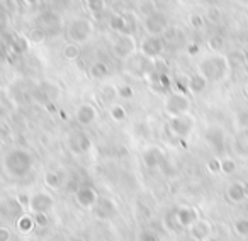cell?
Segmentation results:
<instances>
[{
	"label": "cell",
	"instance_id": "obj_1",
	"mask_svg": "<svg viewBox=\"0 0 248 241\" xmlns=\"http://www.w3.org/2000/svg\"><path fill=\"white\" fill-rule=\"evenodd\" d=\"M32 166H34V158L24 148H12L2 158V168L5 175L14 180L28 177L32 172Z\"/></svg>",
	"mask_w": 248,
	"mask_h": 241
},
{
	"label": "cell",
	"instance_id": "obj_2",
	"mask_svg": "<svg viewBox=\"0 0 248 241\" xmlns=\"http://www.w3.org/2000/svg\"><path fill=\"white\" fill-rule=\"evenodd\" d=\"M230 60L219 53L204 56L197 65V72L209 83H221L230 76Z\"/></svg>",
	"mask_w": 248,
	"mask_h": 241
},
{
	"label": "cell",
	"instance_id": "obj_3",
	"mask_svg": "<svg viewBox=\"0 0 248 241\" xmlns=\"http://www.w3.org/2000/svg\"><path fill=\"white\" fill-rule=\"evenodd\" d=\"M66 32H68L70 41L82 46V45H87V43L92 39L93 32H95V28H93V22L90 21V19L75 17L68 22Z\"/></svg>",
	"mask_w": 248,
	"mask_h": 241
},
{
	"label": "cell",
	"instance_id": "obj_4",
	"mask_svg": "<svg viewBox=\"0 0 248 241\" xmlns=\"http://www.w3.org/2000/svg\"><path fill=\"white\" fill-rule=\"evenodd\" d=\"M138 51V41L135 34H116L112 41V55L121 61H128Z\"/></svg>",
	"mask_w": 248,
	"mask_h": 241
},
{
	"label": "cell",
	"instance_id": "obj_5",
	"mask_svg": "<svg viewBox=\"0 0 248 241\" xmlns=\"http://www.w3.org/2000/svg\"><path fill=\"white\" fill-rule=\"evenodd\" d=\"M190 107H192V102H190V97L186 92H172L163 100V110L170 117L189 114Z\"/></svg>",
	"mask_w": 248,
	"mask_h": 241
},
{
	"label": "cell",
	"instance_id": "obj_6",
	"mask_svg": "<svg viewBox=\"0 0 248 241\" xmlns=\"http://www.w3.org/2000/svg\"><path fill=\"white\" fill-rule=\"evenodd\" d=\"M194 128H196V119L192 114H182V116H175L169 119V131L172 133L175 138H189L192 135Z\"/></svg>",
	"mask_w": 248,
	"mask_h": 241
},
{
	"label": "cell",
	"instance_id": "obj_7",
	"mask_svg": "<svg viewBox=\"0 0 248 241\" xmlns=\"http://www.w3.org/2000/svg\"><path fill=\"white\" fill-rule=\"evenodd\" d=\"M163 49H165V45H163L162 36H145L143 41L140 43V55L152 61L162 56Z\"/></svg>",
	"mask_w": 248,
	"mask_h": 241
},
{
	"label": "cell",
	"instance_id": "obj_8",
	"mask_svg": "<svg viewBox=\"0 0 248 241\" xmlns=\"http://www.w3.org/2000/svg\"><path fill=\"white\" fill-rule=\"evenodd\" d=\"M55 207V199L49 196L48 192H38L31 196V202H29V212L34 214H49Z\"/></svg>",
	"mask_w": 248,
	"mask_h": 241
},
{
	"label": "cell",
	"instance_id": "obj_9",
	"mask_svg": "<svg viewBox=\"0 0 248 241\" xmlns=\"http://www.w3.org/2000/svg\"><path fill=\"white\" fill-rule=\"evenodd\" d=\"M143 28H145L146 36H162L167 31L169 24H167V19L160 12H152L143 19Z\"/></svg>",
	"mask_w": 248,
	"mask_h": 241
},
{
	"label": "cell",
	"instance_id": "obj_10",
	"mask_svg": "<svg viewBox=\"0 0 248 241\" xmlns=\"http://www.w3.org/2000/svg\"><path fill=\"white\" fill-rule=\"evenodd\" d=\"M73 197H75L77 206H80L82 209H90L92 211L95 207V204L99 202V194L93 187L90 185H82L73 192Z\"/></svg>",
	"mask_w": 248,
	"mask_h": 241
},
{
	"label": "cell",
	"instance_id": "obj_11",
	"mask_svg": "<svg viewBox=\"0 0 248 241\" xmlns=\"http://www.w3.org/2000/svg\"><path fill=\"white\" fill-rule=\"evenodd\" d=\"M97 119H99V110H97V107L93 105V104L83 102L77 107L75 120H77V124L78 126H82V128H89V126H92Z\"/></svg>",
	"mask_w": 248,
	"mask_h": 241
},
{
	"label": "cell",
	"instance_id": "obj_12",
	"mask_svg": "<svg viewBox=\"0 0 248 241\" xmlns=\"http://www.w3.org/2000/svg\"><path fill=\"white\" fill-rule=\"evenodd\" d=\"M93 217L99 221H110L117 216L119 212V207L114 202L112 199H107V197H100L99 202L95 204V207L92 209Z\"/></svg>",
	"mask_w": 248,
	"mask_h": 241
},
{
	"label": "cell",
	"instance_id": "obj_13",
	"mask_svg": "<svg viewBox=\"0 0 248 241\" xmlns=\"http://www.w3.org/2000/svg\"><path fill=\"white\" fill-rule=\"evenodd\" d=\"M173 219H175L177 226L184 227V229H189L196 221H199V212H197L196 207L192 206H180L179 209L173 214Z\"/></svg>",
	"mask_w": 248,
	"mask_h": 241
},
{
	"label": "cell",
	"instance_id": "obj_14",
	"mask_svg": "<svg viewBox=\"0 0 248 241\" xmlns=\"http://www.w3.org/2000/svg\"><path fill=\"white\" fill-rule=\"evenodd\" d=\"M204 139L206 143L214 150L216 153H221L224 148V131L219 126H209L204 133Z\"/></svg>",
	"mask_w": 248,
	"mask_h": 241
},
{
	"label": "cell",
	"instance_id": "obj_15",
	"mask_svg": "<svg viewBox=\"0 0 248 241\" xmlns=\"http://www.w3.org/2000/svg\"><path fill=\"white\" fill-rule=\"evenodd\" d=\"M24 207L17 202V199H5L0 202V217L4 219H17L19 216H22Z\"/></svg>",
	"mask_w": 248,
	"mask_h": 241
},
{
	"label": "cell",
	"instance_id": "obj_16",
	"mask_svg": "<svg viewBox=\"0 0 248 241\" xmlns=\"http://www.w3.org/2000/svg\"><path fill=\"white\" fill-rule=\"evenodd\" d=\"M143 165L146 166L148 170H155L158 168L160 165L163 163V151L156 146H150L143 151Z\"/></svg>",
	"mask_w": 248,
	"mask_h": 241
},
{
	"label": "cell",
	"instance_id": "obj_17",
	"mask_svg": "<svg viewBox=\"0 0 248 241\" xmlns=\"http://www.w3.org/2000/svg\"><path fill=\"white\" fill-rule=\"evenodd\" d=\"M189 236L196 238V240H199V241H206L207 238L213 236V226H211L209 221L199 219L189 227Z\"/></svg>",
	"mask_w": 248,
	"mask_h": 241
},
{
	"label": "cell",
	"instance_id": "obj_18",
	"mask_svg": "<svg viewBox=\"0 0 248 241\" xmlns=\"http://www.w3.org/2000/svg\"><path fill=\"white\" fill-rule=\"evenodd\" d=\"M68 148L72 153L80 155V153H85L90 148V139L87 138L83 133H72L68 138Z\"/></svg>",
	"mask_w": 248,
	"mask_h": 241
},
{
	"label": "cell",
	"instance_id": "obj_19",
	"mask_svg": "<svg viewBox=\"0 0 248 241\" xmlns=\"http://www.w3.org/2000/svg\"><path fill=\"white\" fill-rule=\"evenodd\" d=\"M109 29L116 32V34H133L129 19H126L124 14H114L109 19Z\"/></svg>",
	"mask_w": 248,
	"mask_h": 241
},
{
	"label": "cell",
	"instance_id": "obj_20",
	"mask_svg": "<svg viewBox=\"0 0 248 241\" xmlns=\"http://www.w3.org/2000/svg\"><path fill=\"white\" fill-rule=\"evenodd\" d=\"M207 85H209V82H207L199 72L192 73V75L187 78V90H189L192 95H201V93H204Z\"/></svg>",
	"mask_w": 248,
	"mask_h": 241
},
{
	"label": "cell",
	"instance_id": "obj_21",
	"mask_svg": "<svg viewBox=\"0 0 248 241\" xmlns=\"http://www.w3.org/2000/svg\"><path fill=\"white\" fill-rule=\"evenodd\" d=\"M226 197L230 202L233 204H241L243 200H247V192H245V182H233L226 190Z\"/></svg>",
	"mask_w": 248,
	"mask_h": 241
},
{
	"label": "cell",
	"instance_id": "obj_22",
	"mask_svg": "<svg viewBox=\"0 0 248 241\" xmlns=\"http://www.w3.org/2000/svg\"><path fill=\"white\" fill-rule=\"evenodd\" d=\"M34 227H36V223H34L32 214H22V216H19L17 219H16V229H17L21 234L32 233Z\"/></svg>",
	"mask_w": 248,
	"mask_h": 241
},
{
	"label": "cell",
	"instance_id": "obj_23",
	"mask_svg": "<svg viewBox=\"0 0 248 241\" xmlns=\"http://www.w3.org/2000/svg\"><path fill=\"white\" fill-rule=\"evenodd\" d=\"M89 73H90V76H92L93 80H104V78H107V76H109L110 68H109V65H107L106 61H100V60H97V61H93L92 65H90Z\"/></svg>",
	"mask_w": 248,
	"mask_h": 241
},
{
	"label": "cell",
	"instance_id": "obj_24",
	"mask_svg": "<svg viewBox=\"0 0 248 241\" xmlns=\"http://www.w3.org/2000/svg\"><path fill=\"white\" fill-rule=\"evenodd\" d=\"M62 56L66 60V61H75V60H78V56H80V46L72 41L66 43V45L62 48Z\"/></svg>",
	"mask_w": 248,
	"mask_h": 241
},
{
	"label": "cell",
	"instance_id": "obj_25",
	"mask_svg": "<svg viewBox=\"0 0 248 241\" xmlns=\"http://www.w3.org/2000/svg\"><path fill=\"white\" fill-rule=\"evenodd\" d=\"M238 170V165L236 162H234L233 158H230V156H224V158L219 160V173H223V175L230 177V175H234Z\"/></svg>",
	"mask_w": 248,
	"mask_h": 241
},
{
	"label": "cell",
	"instance_id": "obj_26",
	"mask_svg": "<svg viewBox=\"0 0 248 241\" xmlns=\"http://www.w3.org/2000/svg\"><path fill=\"white\" fill-rule=\"evenodd\" d=\"M109 116H110V119L116 120V122H123V120H126V117H128V112H126L124 105H121V104H110Z\"/></svg>",
	"mask_w": 248,
	"mask_h": 241
},
{
	"label": "cell",
	"instance_id": "obj_27",
	"mask_svg": "<svg viewBox=\"0 0 248 241\" xmlns=\"http://www.w3.org/2000/svg\"><path fill=\"white\" fill-rule=\"evenodd\" d=\"M233 231L236 236L240 238H248V217H238L233 223Z\"/></svg>",
	"mask_w": 248,
	"mask_h": 241
},
{
	"label": "cell",
	"instance_id": "obj_28",
	"mask_svg": "<svg viewBox=\"0 0 248 241\" xmlns=\"http://www.w3.org/2000/svg\"><path fill=\"white\" fill-rule=\"evenodd\" d=\"M45 185L51 190H58L60 187H62V177H60L56 172H46Z\"/></svg>",
	"mask_w": 248,
	"mask_h": 241
},
{
	"label": "cell",
	"instance_id": "obj_29",
	"mask_svg": "<svg viewBox=\"0 0 248 241\" xmlns=\"http://www.w3.org/2000/svg\"><path fill=\"white\" fill-rule=\"evenodd\" d=\"M234 150H236L241 156H248V133H241V135L234 139Z\"/></svg>",
	"mask_w": 248,
	"mask_h": 241
},
{
	"label": "cell",
	"instance_id": "obj_30",
	"mask_svg": "<svg viewBox=\"0 0 248 241\" xmlns=\"http://www.w3.org/2000/svg\"><path fill=\"white\" fill-rule=\"evenodd\" d=\"M45 39H46V31L43 28L31 29L28 34V41L31 45H41V43H45Z\"/></svg>",
	"mask_w": 248,
	"mask_h": 241
},
{
	"label": "cell",
	"instance_id": "obj_31",
	"mask_svg": "<svg viewBox=\"0 0 248 241\" xmlns=\"http://www.w3.org/2000/svg\"><path fill=\"white\" fill-rule=\"evenodd\" d=\"M117 97L121 100H133L135 99V89L131 85H119L117 87Z\"/></svg>",
	"mask_w": 248,
	"mask_h": 241
},
{
	"label": "cell",
	"instance_id": "obj_32",
	"mask_svg": "<svg viewBox=\"0 0 248 241\" xmlns=\"http://www.w3.org/2000/svg\"><path fill=\"white\" fill-rule=\"evenodd\" d=\"M138 241H162V236L153 229H143L138 234Z\"/></svg>",
	"mask_w": 248,
	"mask_h": 241
},
{
	"label": "cell",
	"instance_id": "obj_33",
	"mask_svg": "<svg viewBox=\"0 0 248 241\" xmlns=\"http://www.w3.org/2000/svg\"><path fill=\"white\" fill-rule=\"evenodd\" d=\"M28 45H29V41L26 38H16L14 43H12V46H14V49L17 53H24L26 49H28Z\"/></svg>",
	"mask_w": 248,
	"mask_h": 241
},
{
	"label": "cell",
	"instance_id": "obj_34",
	"mask_svg": "<svg viewBox=\"0 0 248 241\" xmlns=\"http://www.w3.org/2000/svg\"><path fill=\"white\" fill-rule=\"evenodd\" d=\"M102 97L107 100L114 99V97H117V87H112V85H107L102 89Z\"/></svg>",
	"mask_w": 248,
	"mask_h": 241
},
{
	"label": "cell",
	"instance_id": "obj_35",
	"mask_svg": "<svg viewBox=\"0 0 248 241\" xmlns=\"http://www.w3.org/2000/svg\"><path fill=\"white\" fill-rule=\"evenodd\" d=\"M34 223H36V226H39V227H46L49 224V219H48V214H34Z\"/></svg>",
	"mask_w": 248,
	"mask_h": 241
},
{
	"label": "cell",
	"instance_id": "obj_36",
	"mask_svg": "<svg viewBox=\"0 0 248 241\" xmlns=\"http://www.w3.org/2000/svg\"><path fill=\"white\" fill-rule=\"evenodd\" d=\"M12 240V231L7 226H0V241H11Z\"/></svg>",
	"mask_w": 248,
	"mask_h": 241
},
{
	"label": "cell",
	"instance_id": "obj_37",
	"mask_svg": "<svg viewBox=\"0 0 248 241\" xmlns=\"http://www.w3.org/2000/svg\"><path fill=\"white\" fill-rule=\"evenodd\" d=\"M207 45H209V48L213 49V51H217V49L223 46V39H221V38H211Z\"/></svg>",
	"mask_w": 248,
	"mask_h": 241
},
{
	"label": "cell",
	"instance_id": "obj_38",
	"mask_svg": "<svg viewBox=\"0 0 248 241\" xmlns=\"http://www.w3.org/2000/svg\"><path fill=\"white\" fill-rule=\"evenodd\" d=\"M16 199H17V202L21 204L24 209H28V207H29V202H31V196H24V194H21V196H17Z\"/></svg>",
	"mask_w": 248,
	"mask_h": 241
},
{
	"label": "cell",
	"instance_id": "obj_39",
	"mask_svg": "<svg viewBox=\"0 0 248 241\" xmlns=\"http://www.w3.org/2000/svg\"><path fill=\"white\" fill-rule=\"evenodd\" d=\"M190 24H192L194 28H202V24H204V19L201 17V15L194 14V15H190Z\"/></svg>",
	"mask_w": 248,
	"mask_h": 241
},
{
	"label": "cell",
	"instance_id": "obj_40",
	"mask_svg": "<svg viewBox=\"0 0 248 241\" xmlns=\"http://www.w3.org/2000/svg\"><path fill=\"white\" fill-rule=\"evenodd\" d=\"M207 170L213 173H219V160H211L209 163H207Z\"/></svg>",
	"mask_w": 248,
	"mask_h": 241
},
{
	"label": "cell",
	"instance_id": "obj_41",
	"mask_svg": "<svg viewBox=\"0 0 248 241\" xmlns=\"http://www.w3.org/2000/svg\"><path fill=\"white\" fill-rule=\"evenodd\" d=\"M46 241H68V240H66L63 234H53V236H49Z\"/></svg>",
	"mask_w": 248,
	"mask_h": 241
},
{
	"label": "cell",
	"instance_id": "obj_42",
	"mask_svg": "<svg viewBox=\"0 0 248 241\" xmlns=\"http://www.w3.org/2000/svg\"><path fill=\"white\" fill-rule=\"evenodd\" d=\"M187 51H189V55H197V53H199V46L197 45H190L189 48H187Z\"/></svg>",
	"mask_w": 248,
	"mask_h": 241
},
{
	"label": "cell",
	"instance_id": "obj_43",
	"mask_svg": "<svg viewBox=\"0 0 248 241\" xmlns=\"http://www.w3.org/2000/svg\"><path fill=\"white\" fill-rule=\"evenodd\" d=\"M22 2H24L28 7H36V5H38L41 0H22Z\"/></svg>",
	"mask_w": 248,
	"mask_h": 241
},
{
	"label": "cell",
	"instance_id": "obj_44",
	"mask_svg": "<svg viewBox=\"0 0 248 241\" xmlns=\"http://www.w3.org/2000/svg\"><path fill=\"white\" fill-rule=\"evenodd\" d=\"M83 2H85V4H89L90 5V7H95V5L97 4H100V0H83Z\"/></svg>",
	"mask_w": 248,
	"mask_h": 241
},
{
	"label": "cell",
	"instance_id": "obj_45",
	"mask_svg": "<svg viewBox=\"0 0 248 241\" xmlns=\"http://www.w3.org/2000/svg\"><path fill=\"white\" fill-rule=\"evenodd\" d=\"M68 241H85L83 238H78V236H75V238H72V240H68Z\"/></svg>",
	"mask_w": 248,
	"mask_h": 241
},
{
	"label": "cell",
	"instance_id": "obj_46",
	"mask_svg": "<svg viewBox=\"0 0 248 241\" xmlns=\"http://www.w3.org/2000/svg\"><path fill=\"white\" fill-rule=\"evenodd\" d=\"M245 95H247V97H248V82H247V83H245Z\"/></svg>",
	"mask_w": 248,
	"mask_h": 241
},
{
	"label": "cell",
	"instance_id": "obj_47",
	"mask_svg": "<svg viewBox=\"0 0 248 241\" xmlns=\"http://www.w3.org/2000/svg\"><path fill=\"white\" fill-rule=\"evenodd\" d=\"M206 241H219V240H217V238H214V236H211V238H207Z\"/></svg>",
	"mask_w": 248,
	"mask_h": 241
},
{
	"label": "cell",
	"instance_id": "obj_48",
	"mask_svg": "<svg viewBox=\"0 0 248 241\" xmlns=\"http://www.w3.org/2000/svg\"><path fill=\"white\" fill-rule=\"evenodd\" d=\"M184 241H199V240H196V238H192V236H189L187 240H184Z\"/></svg>",
	"mask_w": 248,
	"mask_h": 241
},
{
	"label": "cell",
	"instance_id": "obj_49",
	"mask_svg": "<svg viewBox=\"0 0 248 241\" xmlns=\"http://www.w3.org/2000/svg\"><path fill=\"white\" fill-rule=\"evenodd\" d=\"M245 192H247V197H248V182H245Z\"/></svg>",
	"mask_w": 248,
	"mask_h": 241
}]
</instances>
